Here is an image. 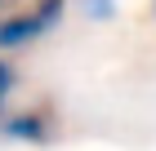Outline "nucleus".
Masks as SVG:
<instances>
[{
    "instance_id": "2",
    "label": "nucleus",
    "mask_w": 156,
    "mask_h": 151,
    "mask_svg": "<svg viewBox=\"0 0 156 151\" xmlns=\"http://www.w3.org/2000/svg\"><path fill=\"white\" fill-rule=\"evenodd\" d=\"M0 133L13 138V142H45L49 138V125H45V116H36V111H23V116H9V120H5Z\"/></svg>"
},
{
    "instance_id": "3",
    "label": "nucleus",
    "mask_w": 156,
    "mask_h": 151,
    "mask_svg": "<svg viewBox=\"0 0 156 151\" xmlns=\"http://www.w3.org/2000/svg\"><path fill=\"white\" fill-rule=\"evenodd\" d=\"M9 89H13V71H9V62H0V107H5Z\"/></svg>"
},
{
    "instance_id": "1",
    "label": "nucleus",
    "mask_w": 156,
    "mask_h": 151,
    "mask_svg": "<svg viewBox=\"0 0 156 151\" xmlns=\"http://www.w3.org/2000/svg\"><path fill=\"white\" fill-rule=\"evenodd\" d=\"M62 18V0H40L31 13H23V18H9V22H0V45H27V40H36V36L54 31Z\"/></svg>"
},
{
    "instance_id": "4",
    "label": "nucleus",
    "mask_w": 156,
    "mask_h": 151,
    "mask_svg": "<svg viewBox=\"0 0 156 151\" xmlns=\"http://www.w3.org/2000/svg\"><path fill=\"white\" fill-rule=\"evenodd\" d=\"M89 9H94L98 18H103V13H107V0H89Z\"/></svg>"
}]
</instances>
